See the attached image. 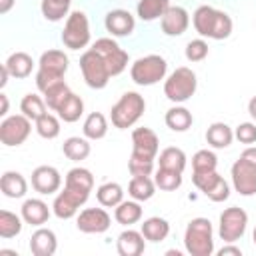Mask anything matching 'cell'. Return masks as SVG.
Returning <instances> with one entry per match:
<instances>
[{
    "instance_id": "6da1fadb",
    "label": "cell",
    "mask_w": 256,
    "mask_h": 256,
    "mask_svg": "<svg viewBox=\"0 0 256 256\" xmlns=\"http://www.w3.org/2000/svg\"><path fill=\"white\" fill-rule=\"evenodd\" d=\"M192 24L194 30L202 36V38H210V40H226L232 34V18L224 12L218 10L214 6H198L194 16H192Z\"/></svg>"
},
{
    "instance_id": "7a4b0ae2",
    "label": "cell",
    "mask_w": 256,
    "mask_h": 256,
    "mask_svg": "<svg viewBox=\"0 0 256 256\" xmlns=\"http://www.w3.org/2000/svg\"><path fill=\"white\" fill-rule=\"evenodd\" d=\"M184 248L190 256L214 254V228L208 218H194L188 222L184 232Z\"/></svg>"
},
{
    "instance_id": "3957f363",
    "label": "cell",
    "mask_w": 256,
    "mask_h": 256,
    "mask_svg": "<svg viewBox=\"0 0 256 256\" xmlns=\"http://www.w3.org/2000/svg\"><path fill=\"white\" fill-rule=\"evenodd\" d=\"M146 110V100L138 92H124L120 100L112 106L110 110V120L114 128L118 130H128L132 128L144 114Z\"/></svg>"
},
{
    "instance_id": "277c9868",
    "label": "cell",
    "mask_w": 256,
    "mask_h": 256,
    "mask_svg": "<svg viewBox=\"0 0 256 256\" xmlns=\"http://www.w3.org/2000/svg\"><path fill=\"white\" fill-rule=\"evenodd\" d=\"M196 88H198V78L196 74L186 68V66H180L176 68L164 82V96L174 102V104H184L188 102L194 94H196Z\"/></svg>"
},
{
    "instance_id": "5b68a950",
    "label": "cell",
    "mask_w": 256,
    "mask_h": 256,
    "mask_svg": "<svg viewBox=\"0 0 256 256\" xmlns=\"http://www.w3.org/2000/svg\"><path fill=\"white\" fill-rule=\"evenodd\" d=\"M168 62L158 54H148L138 58L130 68V78L138 86H154L166 78Z\"/></svg>"
},
{
    "instance_id": "8992f818",
    "label": "cell",
    "mask_w": 256,
    "mask_h": 256,
    "mask_svg": "<svg viewBox=\"0 0 256 256\" xmlns=\"http://www.w3.org/2000/svg\"><path fill=\"white\" fill-rule=\"evenodd\" d=\"M62 44L70 50H82L90 44V22L82 10L68 14L62 30Z\"/></svg>"
},
{
    "instance_id": "52a82bcc",
    "label": "cell",
    "mask_w": 256,
    "mask_h": 256,
    "mask_svg": "<svg viewBox=\"0 0 256 256\" xmlns=\"http://www.w3.org/2000/svg\"><path fill=\"white\" fill-rule=\"evenodd\" d=\"M80 70H82V76L86 80V84L92 88V90H102L108 86V80L112 78L110 76V70L106 66V62L102 60V56L98 52H94L92 48L86 50L82 56H80Z\"/></svg>"
},
{
    "instance_id": "ba28073f",
    "label": "cell",
    "mask_w": 256,
    "mask_h": 256,
    "mask_svg": "<svg viewBox=\"0 0 256 256\" xmlns=\"http://www.w3.org/2000/svg\"><path fill=\"white\" fill-rule=\"evenodd\" d=\"M248 228V214L246 210L238 208V206H230L220 214V224H218V236L220 240L228 242H238Z\"/></svg>"
},
{
    "instance_id": "9c48e42d",
    "label": "cell",
    "mask_w": 256,
    "mask_h": 256,
    "mask_svg": "<svg viewBox=\"0 0 256 256\" xmlns=\"http://www.w3.org/2000/svg\"><path fill=\"white\" fill-rule=\"evenodd\" d=\"M32 132V120L24 114H14L2 120L0 124V142L8 148L20 146L28 140Z\"/></svg>"
},
{
    "instance_id": "30bf717a",
    "label": "cell",
    "mask_w": 256,
    "mask_h": 256,
    "mask_svg": "<svg viewBox=\"0 0 256 256\" xmlns=\"http://www.w3.org/2000/svg\"><path fill=\"white\" fill-rule=\"evenodd\" d=\"M92 50L98 52L102 56V60L106 62L110 76H118L128 68V52L124 48H120V44L112 38H98L92 44Z\"/></svg>"
},
{
    "instance_id": "8fae6325",
    "label": "cell",
    "mask_w": 256,
    "mask_h": 256,
    "mask_svg": "<svg viewBox=\"0 0 256 256\" xmlns=\"http://www.w3.org/2000/svg\"><path fill=\"white\" fill-rule=\"evenodd\" d=\"M90 198V192H84V190H76V188H70V186H64V192H60L56 198H54V204H52V212L56 218L60 220H70L78 214L80 206H84Z\"/></svg>"
},
{
    "instance_id": "7c38bea8",
    "label": "cell",
    "mask_w": 256,
    "mask_h": 256,
    "mask_svg": "<svg viewBox=\"0 0 256 256\" xmlns=\"http://www.w3.org/2000/svg\"><path fill=\"white\" fill-rule=\"evenodd\" d=\"M192 182L194 186L212 202H224L230 198V184L216 172H202V174H192Z\"/></svg>"
},
{
    "instance_id": "4fadbf2b",
    "label": "cell",
    "mask_w": 256,
    "mask_h": 256,
    "mask_svg": "<svg viewBox=\"0 0 256 256\" xmlns=\"http://www.w3.org/2000/svg\"><path fill=\"white\" fill-rule=\"evenodd\" d=\"M230 176H232V186L240 196H254L256 194V166L238 158L232 164Z\"/></svg>"
},
{
    "instance_id": "5bb4252c",
    "label": "cell",
    "mask_w": 256,
    "mask_h": 256,
    "mask_svg": "<svg viewBox=\"0 0 256 256\" xmlns=\"http://www.w3.org/2000/svg\"><path fill=\"white\" fill-rule=\"evenodd\" d=\"M112 226V218L104 208H86L76 218V228L84 234H104Z\"/></svg>"
},
{
    "instance_id": "9a60e30c",
    "label": "cell",
    "mask_w": 256,
    "mask_h": 256,
    "mask_svg": "<svg viewBox=\"0 0 256 256\" xmlns=\"http://www.w3.org/2000/svg\"><path fill=\"white\" fill-rule=\"evenodd\" d=\"M160 150V140L152 128H136L132 132V154L156 160Z\"/></svg>"
},
{
    "instance_id": "2e32d148",
    "label": "cell",
    "mask_w": 256,
    "mask_h": 256,
    "mask_svg": "<svg viewBox=\"0 0 256 256\" xmlns=\"http://www.w3.org/2000/svg\"><path fill=\"white\" fill-rule=\"evenodd\" d=\"M188 26H190V14L182 6H170L166 14L160 18V28L170 38L182 36L188 30Z\"/></svg>"
},
{
    "instance_id": "e0dca14e",
    "label": "cell",
    "mask_w": 256,
    "mask_h": 256,
    "mask_svg": "<svg viewBox=\"0 0 256 256\" xmlns=\"http://www.w3.org/2000/svg\"><path fill=\"white\" fill-rule=\"evenodd\" d=\"M62 186V176L54 166H38L32 172V188L38 194H56Z\"/></svg>"
},
{
    "instance_id": "ac0fdd59",
    "label": "cell",
    "mask_w": 256,
    "mask_h": 256,
    "mask_svg": "<svg viewBox=\"0 0 256 256\" xmlns=\"http://www.w3.org/2000/svg\"><path fill=\"white\" fill-rule=\"evenodd\" d=\"M104 26H106V30H108L112 36H116V38H126V36H130V34L134 32L136 20H134V16H132L128 10L118 8V10H110V12L106 14Z\"/></svg>"
},
{
    "instance_id": "d6986e66",
    "label": "cell",
    "mask_w": 256,
    "mask_h": 256,
    "mask_svg": "<svg viewBox=\"0 0 256 256\" xmlns=\"http://www.w3.org/2000/svg\"><path fill=\"white\" fill-rule=\"evenodd\" d=\"M58 250V238L50 228H38L30 238V252L34 256H54Z\"/></svg>"
},
{
    "instance_id": "ffe728a7",
    "label": "cell",
    "mask_w": 256,
    "mask_h": 256,
    "mask_svg": "<svg viewBox=\"0 0 256 256\" xmlns=\"http://www.w3.org/2000/svg\"><path fill=\"white\" fill-rule=\"evenodd\" d=\"M20 216L24 218L26 224L40 228V226H44V224L48 222V218H50V208H48V204H46L44 200H40V198H28V200L22 204Z\"/></svg>"
},
{
    "instance_id": "44dd1931",
    "label": "cell",
    "mask_w": 256,
    "mask_h": 256,
    "mask_svg": "<svg viewBox=\"0 0 256 256\" xmlns=\"http://www.w3.org/2000/svg\"><path fill=\"white\" fill-rule=\"evenodd\" d=\"M146 248V238L138 230H124L116 240V250L120 256H140Z\"/></svg>"
},
{
    "instance_id": "7402d4cb",
    "label": "cell",
    "mask_w": 256,
    "mask_h": 256,
    "mask_svg": "<svg viewBox=\"0 0 256 256\" xmlns=\"http://www.w3.org/2000/svg\"><path fill=\"white\" fill-rule=\"evenodd\" d=\"M68 66H70V60L62 50H48L40 56V62H38V70L56 74L60 78H64V74L68 72Z\"/></svg>"
},
{
    "instance_id": "603a6c76",
    "label": "cell",
    "mask_w": 256,
    "mask_h": 256,
    "mask_svg": "<svg viewBox=\"0 0 256 256\" xmlns=\"http://www.w3.org/2000/svg\"><path fill=\"white\" fill-rule=\"evenodd\" d=\"M0 190L6 198H24L28 192V182L20 172H4L0 178Z\"/></svg>"
},
{
    "instance_id": "cb8c5ba5",
    "label": "cell",
    "mask_w": 256,
    "mask_h": 256,
    "mask_svg": "<svg viewBox=\"0 0 256 256\" xmlns=\"http://www.w3.org/2000/svg\"><path fill=\"white\" fill-rule=\"evenodd\" d=\"M4 64H6L8 72H10V76L16 78V80L28 78L32 74V68H34V60L26 52H14V54H10Z\"/></svg>"
},
{
    "instance_id": "d4e9b609",
    "label": "cell",
    "mask_w": 256,
    "mask_h": 256,
    "mask_svg": "<svg viewBox=\"0 0 256 256\" xmlns=\"http://www.w3.org/2000/svg\"><path fill=\"white\" fill-rule=\"evenodd\" d=\"M140 232L144 234V238H146L148 242L158 244V242H164V240L168 238V234H170V222H168L166 218L152 216V218L144 220Z\"/></svg>"
},
{
    "instance_id": "484cf974",
    "label": "cell",
    "mask_w": 256,
    "mask_h": 256,
    "mask_svg": "<svg viewBox=\"0 0 256 256\" xmlns=\"http://www.w3.org/2000/svg\"><path fill=\"white\" fill-rule=\"evenodd\" d=\"M164 122H166V126H168L172 132H186V130L192 128L194 116H192V112H190L188 108H184V106H174V108H170V110L166 112Z\"/></svg>"
},
{
    "instance_id": "4316f807",
    "label": "cell",
    "mask_w": 256,
    "mask_h": 256,
    "mask_svg": "<svg viewBox=\"0 0 256 256\" xmlns=\"http://www.w3.org/2000/svg\"><path fill=\"white\" fill-rule=\"evenodd\" d=\"M156 182L150 176H132L130 184H128V194L132 200L138 202H146L156 194Z\"/></svg>"
},
{
    "instance_id": "83f0119b",
    "label": "cell",
    "mask_w": 256,
    "mask_h": 256,
    "mask_svg": "<svg viewBox=\"0 0 256 256\" xmlns=\"http://www.w3.org/2000/svg\"><path fill=\"white\" fill-rule=\"evenodd\" d=\"M114 218H116L118 224L128 226V228L132 224L140 222L142 220V206H140V202L138 200H122L116 206V210H114Z\"/></svg>"
},
{
    "instance_id": "f1b7e54d",
    "label": "cell",
    "mask_w": 256,
    "mask_h": 256,
    "mask_svg": "<svg viewBox=\"0 0 256 256\" xmlns=\"http://www.w3.org/2000/svg\"><path fill=\"white\" fill-rule=\"evenodd\" d=\"M170 8V0H140L136 6V14L142 22L160 20Z\"/></svg>"
},
{
    "instance_id": "f546056e",
    "label": "cell",
    "mask_w": 256,
    "mask_h": 256,
    "mask_svg": "<svg viewBox=\"0 0 256 256\" xmlns=\"http://www.w3.org/2000/svg\"><path fill=\"white\" fill-rule=\"evenodd\" d=\"M234 140V132L228 124L224 122H214L208 130H206V142L216 148V150H222V148H228Z\"/></svg>"
},
{
    "instance_id": "4dcf8cb0",
    "label": "cell",
    "mask_w": 256,
    "mask_h": 256,
    "mask_svg": "<svg viewBox=\"0 0 256 256\" xmlns=\"http://www.w3.org/2000/svg\"><path fill=\"white\" fill-rule=\"evenodd\" d=\"M186 154L184 150L176 148V146H170V148H164L160 152V158H158V168H166V170H174V172H182L186 170Z\"/></svg>"
},
{
    "instance_id": "1f68e13d",
    "label": "cell",
    "mask_w": 256,
    "mask_h": 256,
    "mask_svg": "<svg viewBox=\"0 0 256 256\" xmlns=\"http://www.w3.org/2000/svg\"><path fill=\"white\" fill-rule=\"evenodd\" d=\"M56 112H58L60 120H64V122H68V124H74V122H78V120L82 118V114H84V100H82L78 94L70 92V96L62 102V106H60Z\"/></svg>"
},
{
    "instance_id": "d6a6232c",
    "label": "cell",
    "mask_w": 256,
    "mask_h": 256,
    "mask_svg": "<svg viewBox=\"0 0 256 256\" xmlns=\"http://www.w3.org/2000/svg\"><path fill=\"white\" fill-rule=\"evenodd\" d=\"M62 152L68 160L72 162H82L90 156V142L86 138H80V136H72V138H66L64 144H62Z\"/></svg>"
},
{
    "instance_id": "836d02e7",
    "label": "cell",
    "mask_w": 256,
    "mask_h": 256,
    "mask_svg": "<svg viewBox=\"0 0 256 256\" xmlns=\"http://www.w3.org/2000/svg\"><path fill=\"white\" fill-rule=\"evenodd\" d=\"M84 136L88 140H102L108 134V120L100 112H92L84 120Z\"/></svg>"
},
{
    "instance_id": "e575fe53",
    "label": "cell",
    "mask_w": 256,
    "mask_h": 256,
    "mask_svg": "<svg viewBox=\"0 0 256 256\" xmlns=\"http://www.w3.org/2000/svg\"><path fill=\"white\" fill-rule=\"evenodd\" d=\"M96 198L104 208H116L124 200V190L118 182H106L96 190Z\"/></svg>"
},
{
    "instance_id": "d590c367",
    "label": "cell",
    "mask_w": 256,
    "mask_h": 256,
    "mask_svg": "<svg viewBox=\"0 0 256 256\" xmlns=\"http://www.w3.org/2000/svg\"><path fill=\"white\" fill-rule=\"evenodd\" d=\"M70 6H72V0H42L40 10L48 22H60L64 20V16L68 18Z\"/></svg>"
},
{
    "instance_id": "8d00e7d4",
    "label": "cell",
    "mask_w": 256,
    "mask_h": 256,
    "mask_svg": "<svg viewBox=\"0 0 256 256\" xmlns=\"http://www.w3.org/2000/svg\"><path fill=\"white\" fill-rule=\"evenodd\" d=\"M64 186H70V188H76V190H84V192H92L94 188V176L88 168H72L68 174H66V184Z\"/></svg>"
},
{
    "instance_id": "74e56055",
    "label": "cell",
    "mask_w": 256,
    "mask_h": 256,
    "mask_svg": "<svg viewBox=\"0 0 256 256\" xmlns=\"http://www.w3.org/2000/svg\"><path fill=\"white\" fill-rule=\"evenodd\" d=\"M22 222H24L22 216H18L10 210H0V236L4 240L18 236L22 232Z\"/></svg>"
},
{
    "instance_id": "f35d334b",
    "label": "cell",
    "mask_w": 256,
    "mask_h": 256,
    "mask_svg": "<svg viewBox=\"0 0 256 256\" xmlns=\"http://www.w3.org/2000/svg\"><path fill=\"white\" fill-rule=\"evenodd\" d=\"M20 112L24 116H28L32 122H36L40 116L46 114V102L38 94H26L20 102Z\"/></svg>"
},
{
    "instance_id": "ab89813d",
    "label": "cell",
    "mask_w": 256,
    "mask_h": 256,
    "mask_svg": "<svg viewBox=\"0 0 256 256\" xmlns=\"http://www.w3.org/2000/svg\"><path fill=\"white\" fill-rule=\"evenodd\" d=\"M154 182L160 190L164 192H174L182 186V172H174V170H166V168H158L154 174Z\"/></svg>"
},
{
    "instance_id": "60d3db41",
    "label": "cell",
    "mask_w": 256,
    "mask_h": 256,
    "mask_svg": "<svg viewBox=\"0 0 256 256\" xmlns=\"http://www.w3.org/2000/svg\"><path fill=\"white\" fill-rule=\"evenodd\" d=\"M70 88H68V84L62 80V82H58V84H54V86H50L46 92H44V102H46V106L50 108V110H58L60 106H62V102L70 96Z\"/></svg>"
},
{
    "instance_id": "b9f144b4",
    "label": "cell",
    "mask_w": 256,
    "mask_h": 256,
    "mask_svg": "<svg viewBox=\"0 0 256 256\" xmlns=\"http://www.w3.org/2000/svg\"><path fill=\"white\" fill-rule=\"evenodd\" d=\"M36 132L46 138V140H54L60 136V120L54 116V114H44L36 120Z\"/></svg>"
},
{
    "instance_id": "7bdbcfd3",
    "label": "cell",
    "mask_w": 256,
    "mask_h": 256,
    "mask_svg": "<svg viewBox=\"0 0 256 256\" xmlns=\"http://www.w3.org/2000/svg\"><path fill=\"white\" fill-rule=\"evenodd\" d=\"M218 166V158L212 150H198L194 156H192V170L196 174H202V172H212L216 170Z\"/></svg>"
},
{
    "instance_id": "ee69618b",
    "label": "cell",
    "mask_w": 256,
    "mask_h": 256,
    "mask_svg": "<svg viewBox=\"0 0 256 256\" xmlns=\"http://www.w3.org/2000/svg\"><path fill=\"white\" fill-rule=\"evenodd\" d=\"M128 170H130L132 176H152V172H154V160L142 158V156H136V154H130Z\"/></svg>"
},
{
    "instance_id": "f6af8a7d",
    "label": "cell",
    "mask_w": 256,
    "mask_h": 256,
    "mask_svg": "<svg viewBox=\"0 0 256 256\" xmlns=\"http://www.w3.org/2000/svg\"><path fill=\"white\" fill-rule=\"evenodd\" d=\"M208 56V42L198 38V40H190L186 44V58L190 62H202Z\"/></svg>"
},
{
    "instance_id": "bcb514c9",
    "label": "cell",
    "mask_w": 256,
    "mask_h": 256,
    "mask_svg": "<svg viewBox=\"0 0 256 256\" xmlns=\"http://www.w3.org/2000/svg\"><path fill=\"white\" fill-rule=\"evenodd\" d=\"M234 138H238V142L248 144V146L254 144V142H256V124H252V122H242V124L236 128Z\"/></svg>"
},
{
    "instance_id": "7dc6e473",
    "label": "cell",
    "mask_w": 256,
    "mask_h": 256,
    "mask_svg": "<svg viewBox=\"0 0 256 256\" xmlns=\"http://www.w3.org/2000/svg\"><path fill=\"white\" fill-rule=\"evenodd\" d=\"M218 256H242V250L238 246H232V242H228L218 250Z\"/></svg>"
},
{
    "instance_id": "c3c4849f",
    "label": "cell",
    "mask_w": 256,
    "mask_h": 256,
    "mask_svg": "<svg viewBox=\"0 0 256 256\" xmlns=\"http://www.w3.org/2000/svg\"><path fill=\"white\" fill-rule=\"evenodd\" d=\"M240 158H242V160H246L248 164L256 166V146H248V148L240 154Z\"/></svg>"
},
{
    "instance_id": "681fc988",
    "label": "cell",
    "mask_w": 256,
    "mask_h": 256,
    "mask_svg": "<svg viewBox=\"0 0 256 256\" xmlns=\"http://www.w3.org/2000/svg\"><path fill=\"white\" fill-rule=\"evenodd\" d=\"M16 0H0V14H8L14 8Z\"/></svg>"
},
{
    "instance_id": "f907efd6",
    "label": "cell",
    "mask_w": 256,
    "mask_h": 256,
    "mask_svg": "<svg viewBox=\"0 0 256 256\" xmlns=\"http://www.w3.org/2000/svg\"><path fill=\"white\" fill-rule=\"evenodd\" d=\"M8 78H10V72H8L6 64H2V68H0V88H4L8 84Z\"/></svg>"
},
{
    "instance_id": "816d5d0a",
    "label": "cell",
    "mask_w": 256,
    "mask_h": 256,
    "mask_svg": "<svg viewBox=\"0 0 256 256\" xmlns=\"http://www.w3.org/2000/svg\"><path fill=\"white\" fill-rule=\"evenodd\" d=\"M0 116H6L8 114V106H10V102H8V96L6 94H0Z\"/></svg>"
},
{
    "instance_id": "f5cc1de1",
    "label": "cell",
    "mask_w": 256,
    "mask_h": 256,
    "mask_svg": "<svg viewBox=\"0 0 256 256\" xmlns=\"http://www.w3.org/2000/svg\"><path fill=\"white\" fill-rule=\"evenodd\" d=\"M248 114L252 116V120L256 122V96L254 98H250V102H248Z\"/></svg>"
},
{
    "instance_id": "db71d44e",
    "label": "cell",
    "mask_w": 256,
    "mask_h": 256,
    "mask_svg": "<svg viewBox=\"0 0 256 256\" xmlns=\"http://www.w3.org/2000/svg\"><path fill=\"white\" fill-rule=\"evenodd\" d=\"M0 254H10V256H18L14 250H0Z\"/></svg>"
},
{
    "instance_id": "11a10c76",
    "label": "cell",
    "mask_w": 256,
    "mask_h": 256,
    "mask_svg": "<svg viewBox=\"0 0 256 256\" xmlns=\"http://www.w3.org/2000/svg\"><path fill=\"white\" fill-rule=\"evenodd\" d=\"M252 240H254V244H256V228H254V232H252Z\"/></svg>"
}]
</instances>
